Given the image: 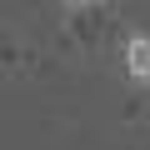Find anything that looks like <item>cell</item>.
Listing matches in <instances>:
<instances>
[{
  "instance_id": "cell-1",
  "label": "cell",
  "mask_w": 150,
  "mask_h": 150,
  "mask_svg": "<svg viewBox=\"0 0 150 150\" xmlns=\"http://www.w3.org/2000/svg\"><path fill=\"white\" fill-rule=\"evenodd\" d=\"M125 80L130 85H150V30H135L125 35Z\"/></svg>"
}]
</instances>
